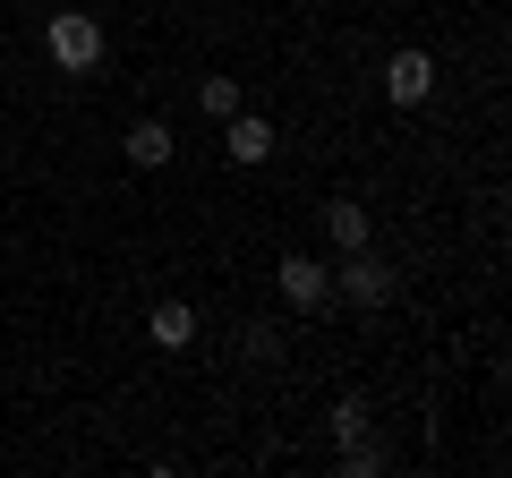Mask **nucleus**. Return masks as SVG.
Listing matches in <instances>:
<instances>
[{
    "instance_id": "obj_7",
    "label": "nucleus",
    "mask_w": 512,
    "mask_h": 478,
    "mask_svg": "<svg viewBox=\"0 0 512 478\" xmlns=\"http://www.w3.org/2000/svg\"><path fill=\"white\" fill-rule=\"evenodd\" d=\"M188 342H197V308L163 299V308H154V350H188Z\"/></svg>"
},
{
    "instance_id": "obj_8",
    "label": "nucleus",
    "mask_w": 512,
    "mask_h": 478,
    "mask_svg": "<svg viewBox=\"0 0 512 478\" xmlns=\"http://www.w3.org/2000/svg\"><path fill=\"white\" fill-rule=\"evenodd\" d=\"M325 231H333V248H342V257H350V248H367V205L333 197V205H325Z\"/></svg>"
},
{
    "instance_id": "obj_5",
    "label": "nucleus",
    "mask_w": 512,
    "mask_h": 478,
    "mask_svg": "<svg viewBox=\"0 0 512 478\" xmlns=\"http://www.w3.org/2000/svg\"><path fill=\"white\" fill-rule=\"evenodd\" d=\"M222 154H231V163H265V154H274V129H265L256 111H231V129H222Z\"/></svg>"
},
{
    "instance_id": "obj_10",
    "label": "nucleus",
    "mask_w": 512,
    "mask_h": 478,
    "mask_svg": "<svg viewBox=\"0 0 512 478\" xmlns=\"http://www.w3.org/2000/svg\"><path fill=\"white\" fill-rule=\"evenodd\" d=\"M333 436L359 444V436H367V402H342V410H333Z\"/></svg>"
},
{
    "instance_id": "obj_2",
    "label": "nucleus",
    "mask_w": 512,
    "mask_h": 478,
    "mask_svg": "<svg viewBox=\"0 0 512 478\" xmlns=\"http://www.w3.org/2000/svg\"><path fill=\"white\" fill-rule=\"evenodd\" d=\"M333 299H350V308H393V265L376 248H350L342 274H333Z\"/></svg>"
},
{
    "instance_id": "obj_4",
    "label": "nucleus",
    "mask_w": 512,
    "mask_h": 478,
    "mask_svg": "<svg viewBox=\"0 0 512 478\" xmlns=\"http://www.w3.org/2000/svg\"><path fill=\"white\" fill-rule=\"evenodd\" d=\"M384 94H393V103H427V94H436V60L427 52H393L384 60Z\"/></svg>"
},
{
    "instance_id": "obj_3",
    "label": "nucleus",
    "mask_w": 512,
    "mask_h": 478,
    "mask_svg": "<svg viewBox=\"0 0 512 478\" xmlns=\"http://www.w3.org/2000/svg\"><path fill=\"white\" fill-rule=\"evenodd\" d=\"M282 299H291V308L299 316H316V308H333V274H325V265H316V257H282Z\"/></svg>"
},
{
    "instance_id": "obj_6",
    "label": "nucleus",
    "mask_w": 512,
    "mask_h": 478,
    "mask_svg": "<svg viewBox=\"0 0 512 478\" xmlns=\"http://www.w3.org/2000/svg\"><path fill=\"white\" fill-rule=\"evenodd\" d=\"M120 154H128V163H137V171H163V163H171V129H163V120H137Z\"/></svg>"
},
{
    "instance_id": "obj_1",
    "label": "nucleus",
    "mask_w": 512,
    "mask_h": 478,
    "mask_svg": "<svg viewBox=\"0 0 512 478\" xmlns=\"http://www.w3.org/2000/svg\"><path fill=\"white\" fill-rule=\"evenodd\" d=\"M43 52H52L60 69H94V60H103V26H94L86 9H52V26H43Z\"/></svg>"
},
{
    "instance_id": "obj_11",
    "label": "nucleus",
    "mask_w": 512,
    "mask_h": 478,
    "mask_svg": "<svg viewBox=\"0 0 512 478\" xmlns=\"http://www.w3.org/2000/svg\"><path fill=\"white\" fill-rule=\"evenodd\" d=\"M239 350H248V359H274L282 333H274V325H248V333H239Z\"/></svg>"
},
{
    "instance_id": "obj_9",
    "label": "nucleus",
    "mask_w": 512,
    "mask_h": 478,
    "mask_svg": "<svg viewBox=\"0 0 512 478\" xmlns=\"http://www.w3.org/2000/svg\"><path fill=\"white\" fill-rule=\"evenodd\" d=\"M205 111H214V120H231V111H239V77H205Z\"/></svg>"
}]
</instances>
